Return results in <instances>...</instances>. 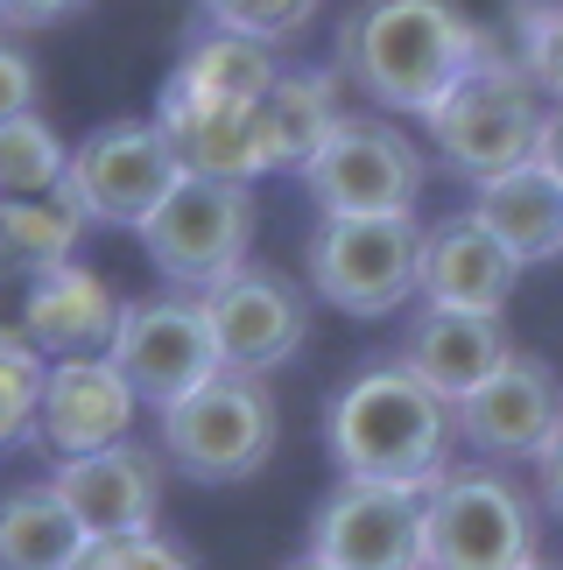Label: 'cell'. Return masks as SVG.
<instances>
[{
    "label": "cell",
    "instance_id": "6da1fadb",
    "mask_svg": "<svg viewBox=\"0 0 563 570\" xmlns=\"http://www.w3.org/2000/svg\"><path fill=\"white\" fill-rule=\"evenodd\" d=\"M493 36L458 0H359L338 29V78L366 92L381 114H429Z\"/></svg>",
    "mask_w": 563,
    "mask_h": 570
},
{
    "label": "cell",
    "instance_id": "7a4b0ae2",
    "mask_svg": "<svg viewBox=\"0 0 563 570\" xmlns=\"http://www.w3.org/2000/svg\"><path fill=\"white\" fill-rule=\"evenodd\" d=\"M451 436L458 415L423 374L402 360H374L332 394L324 409V451H332L338 479H402V487H429L451 465Z\"/></svg>",
    "mask_w": 563,
    "mask_h": 570
},
{
    "label": "cell",
    "instance_id": "3957f363",
    "mask_svg": "<svg viewBox=\"0 0 563 570\" xmlns=\"http://www.w3.org/2000/svg\"><path fill=\"white\" fill-rule=\"evenodd\" d=\"M543 114H550L543 85L522 71L514 50L493 42V50L423 114V135L444 156V169H458L465 184H486V177H501L514 163H535Z\"/></svg>",
    "mask_w": 563,
    "mask_h": 570
},
{
    "label": "cell",
    "instance_id": "277c9868",
    "mask_svg": "<svg viewBox=\"0 0 563 570\" xmlns=\"http://www.w3.org/2000/svg\"><path fill=\"white\" fill-rule=\"evenodd\" d=\"M543 557L535 500L493 465H444L423 493V570H522Z\"/></svg>",
    "mask_w": 563,
    "mask_h": 570
},
{
    "label": "cell",
    "instance_id": "5b68a950",
    "mask_svg": "<svg viewBox=\"0 0 563 570\" xmlns=\"http://www.w3.org/2000/svg\"><path fill=\"white\" fill-rule=\"evenodd\" d=\"M162 423V458L198 487H240L275 458L282 409L268 394V374H233L219 366L205 387H190L184 402L156 409Z\"/></svg>",
    "mask_w": 563,
    "mask_h": 570
},
{
    "label": "cell",
    "instance_id": "8992f818",
    "mask_svg": "<svg viewBox=\"0 0 563 570\" xmlns=\"http://www.w3.org/2000/svg\"><path fill=\"white\" fill-rule=\"evenodd\" d=\"M416 268H423L416 212H381V218L317 212L310 239H303L310 289L345 317H395L402 303H416Z\"/></svg>",
    "mask_w": 563,
    "mask_h": 570
},
{
    "label": "cell",
    "instance_id": "52a82bcc",
    "mask_svg": "<svg viewBox=\"0 0 563 570\" xmlns=\"http://www.w3.org/2000/svg\"><path fill=\"white\" fill-rule=\"evenodd\" d=\"M141 247H148V261H156V275L169 289L205 296L211 282L247 268V254H254V184L184 169L177 190L148 212Z\"/></svg>",
    "mask_w": 563,
    "mask_h": 570
},
{
    "label": "cell",
    "instance_id": "ba28073f",
    "mask_svg": "<svg viewBox=\"0 0 563 570\" xmlns=\"http://www.w3.org/2000/svg\"><path fill=\"white\" fill-rule=\"evenodd\" d=\"M303 197L317 212H345V218H381V212H416L429 163L423 148L381 114H338V127L317 141V156L296 169Z\"/></svg>",
    "mask_w": 563,
    "mask_h": 570
},
{
    "label": "cell",
    "instance_id": "9c48e42d",
    "mask_svg": "<svg viewBox=\"0 0 563 570\" xmlns=\"http://www.w3.org/2000/svg\"><path fill=\"white\" fill-rule=\"evenodd\" d=\"M177 177H184V156H177V141L162 135V120H106L71 148L63 205H71L85 226L141 233L148 212L177 190Z\"/></svg>",
    "mask_w": 563,
    "mask_h": 570
},
{
    "label": "cell",
    "instance_id": "30bf717a",
    "mask_svg": "<svg viewBox=\"0 0 563 570\" xmlns=\"http://www.w3.org/2000/svg\"><path fill=\"white\" fill-rule=\"evenodd\" d=\"M113 366L148 409H169L184 402L190 387H205L219 374V338H211V317H205V296L190 289H169V296H141V303H120V324H113Z\"/></svg>",
    "mask_w": 563,
    "mask_h": 570
},
{
    "label": "cell",
    "instance_id": "8fae6325",
    "mask_svg": "<svg viewBox=\"0 0 563 570\" xmlns=\"http://www.w3.org/2000/svg\"><path fill=\"white\" fill-rule=\"evenodd\" d=\"M423 493L402 479H338L310 514V557L332 570H423Z\"/></svg>",
    "mask_w": 563,
    "mask_h": 570
},
{
    "label": "cell",
    "instance_id": "7c38bea8",
    "mask_svg": "<svg viewBox=\"0 0 563 570\" xmlns=\"http://www.w3.org/2000/svg\"><path fill=\"white\" fill-rule=\"evenodd\" d=\"M205 317H211L219 360L233 374H275V366H289L303 353V338H310V296H303L289 275L261 268V261H247V268H233L226 282H211Z\"/></svg>",
    "mask_w": 563,
    "mask_h": 570
},
{
    "label": "cell",
    "instance_id": "4fadbf2b",
    "mask_svg": "<svg viewBox=\"0 0 563 570\" xmlns=\"http://www.w3.org/2000/svg\"><path fill=\"white\" fill-rule=\"evenodd\" d=\"M458 436L493 465H535L550 451V436L563 430V381L550 374V360L514 353L486 387H472L458 409Z\"/></svg>",
    "mask_w": 563,
    "mask_h": 570
},
{
    "label": "cell",
    "instance_id": "5bb4252c",
    "mask_svg": "<svg viewBox=\"0 0 563 570\" xmlns=\"http://www.w3.org/2000/svg\"><path fill=\"white\" fill-rule=\"evenodd\" d=\"M135 415H141V394L113 366V353H71V360H50V374H42L36 444L50 458H85L120 444L135 430Z\"/></svg>",
    "mask_w": 563,
    "mask_h": 570
},
{
    "label": "cell",
    "instance_id": "9a60e30c",
    "mask_svg": "<svg viewBox=\"0 0 563 570\" xmlns=\"http://www.w3.org/2000/svg\"><path fill=\"white\" fill-rule=\"evenodd\" d=\"M57 493L71 500L78 529L92 542H127V535H156V514H162V458L120 436L106 451H85V458H57Z\"/></svg>",
    "mask_w": 563,
    "mask_h": 570
},
{
    "label": "cell",
    "instance_id": "2e32d148",
    "mask_svg": "<svg viewBox=\"0 0 563 570\" xmlns=\"http://www.w3.org/2000/svg\"><path fill=\"white\" fill-rule=\"evenodd\" d=\"M514 289H522V261H514V247H501L493 226H480V212H451L437 226H423V268H416L423 303L501 317Z\"/></svg>",
    "mask_w": 563,
    "mask_h": 570
},
{
    "label": "cell",
    "instance_id": "e0dca14e",
    "mask_svg": "<svg viewBox=\"0 0 563 570\" xmlns=\"http://www.w3.org/2000/svg\"><path fill=\"white\" fill-rule=\"evenodd\" d=\"M507 360H514V338L501 332V317H480V311H437V303H423L416 324L402 332V366L423 374L451 409L472 387H486Z\"/></svg>",
    "mask_w": 563,
    "mask_h": 570
},
{
    "label": "cell",
    "instance_id": "ac0fdd59",
    "mask_svg": "<svg viewBox=\"0 0 563 570\" xmlns=\"http://www.w3.org/2000/svg\"><path fill=\"white\" fill-rule=\"evenodd\" d=\"M120 324V296L106 289V275H92L85 261H57V268L29 275L21 289V332H29L50 360L71 353H106Z\"/></svg>",
    "mask_w": 563,
    "mask_h": 570
},
{
    "label": "cell",
    "instance_id": "d6986e66",
    "mask_svg": "<svg viewBox=\"0 0 563 570\" xmlns=\"http://www.w3.org/2000/svg\"><path fill=\"white\" fill-rule=\"evenodd\" d=\"M472 212H480V226L501 233V247H514L522 268L563 254V177L543 163H514L501 177L472 184Z\"/></svg>",
    "mask_w": 563,
    "mask_h": 570
},
{
    "label": "cell",
    "instance_id": "ffe728a7",
    "mask_svg": "<svg viewBox=\"0 0 563 570\" xmlns=\"http://www.w3.org/2000/svg\"><path fill=\"white\" fill-rule=\"evenodd\" d=\"M156 120L162 135L177 141L184 169H205V177H268V156H261V106H205V99H177L162 92L156 99Z\"/></svg>",
    "mask_w": 563,
    "mask_h": 570
},
{
    "label": "cell",
    "instance_id": "44dd1931",
    "mask_svg": "<svg viewBox=\"0 0 563 570\" xmlns=\"http://www.w3.org/2000/svg\"><path fill=\"white\" fill-rule=\"evenodd\" d=\"M275 78H282L275 42L233 36V29H205V42H190V50H184V63L169 71L162 92L205 99V106H261Z\"/></svg>",
    "mask_w": 563,
    "mask_h": 570
},
{
    "label": "cell",
    "instance_id": "7402d4cb",
    "mask_svg": "<svg viewBox=\"0 0 563 570\" xmlns=\"http://www.w3.org/2000/svg\"><path fill=\"white\" fill-rule=\"evenodd\" d=\"M338 71H282L261 99V156H268V177L275 169H296L317 156V141L338 127Z\"/></svg>",
    "mask_w": 563,
    "mask_h": 570
},
{
    "label": "cell",
    "instance_id": "603a6c76",
    "mask_svg": "<svg viewBox=\"0 0 563 570\" xmlns=\"http://www.w3.org/2000/svg\"><path fill=\"white\" fill-rule=\"evenodd\" d=\"M85 542L92 535L78 529L71 500L57 493V479L0 493V570H71Z\"/></svg>",
    "mask_w": 563,
    "mask_h": 570
},
{
    "label": "cell",
    "instance_id": "cb8c5ba5",
    "mask_svg": "<svg viewBox=\"0 0 563 570\" xmlns=\"http://www.w3.org/2000/svg\"><path fill=\"white\" fill-rule=\"evenodd\" d=\"M85 218L63 205V190L50 197H0V275H42L57 261H78Z\"/></svg>",
    "mask_w": 563,
    "mask_h": 570
},
{
    "label": "cell",
    "instance_id": "d4e9b609",
    "mask_svg": "<svg viewBox=\"0 0 563 570\" xmlns=\"http://www.w3.org/2000/svg\"><path fill=\"white\" fill-rule=\"evenodd\" d=\"M63 169H71V148L42 114L0 120V197H50L63 190Z\"/></svg>",
    "mask_w": 563,
    "mask_h": 570
},
{
    "label": "cell",
    "instance_id": "484cf974",
    "mask_svg": "<svg viewBox=\"0 0 563 570\" xmlns=\"http://www.w3.org/2000/svg\"><path fill=\"white\" fill-rule=\"evenodd\" d=\"M42 374H50V353L21 332H0V451L29 444L36 436V409H42Z\"/></svg>",
    "mask_w": 563,
    "mask_h": 570
},
{
    "label": "cell",
    "instance_id": "4316f807",
    "mask_svg": "<svg viewBox=\"0 0 563 570\" xmlns=\"http://www.w3.org/2000/svg\"><path fill=\"white\" fill-rule=\"evenodd\" d=\"M514 57L543 99L563 106V0H514Z\"/></svg>",
    "mask_w": 563,
    "mask_h": 570
},
{
    "label": "cell",
    "instance_id": "83f0119b",
    "mask_svg": "<svg viewBox=\"0 0 563 570\" xmlns=\"http://www.w3.org/2000/svg\"><path fill=\"white\" fill-rule=\"evenodd\" d=\"M324 0H198V14L211 29H233V36H254V42H289L317 21Z\"/></svg>",
    "mask_w": 563,
    "mask_h": 570
},
{
    "label": "cell",
    "instance_id": "f1b7e54d",
    "mask_svg": "<svg viewBox=\"0 0 563 570\" xmlns=\"http://www.w3.org/2000/svg\"><path fill=\"white\" fill-rule=\"evenodd\" d=\"M36 92H42V78H36L29 50H14V42L0 36V120H14V114H36Z\"/></svg>",
    "mask_w": 563,
    "mask_h": 570
},
{
    "label": "cell",
    "instance_id": "f546056e",
    "mask_svg": "<svg viewBox=\"0 0 563 570\" xmlns=\"http://www.w3.org/2000/svg\"><path fill=\"white\" fill-rule=\"evenodd\" d=\"M106 570H190V557L162 535H127V542H106Z\"/></svg>",
    "mask_w": 563,
    "mask_h": 570
},
{
    "label": "cell",
    "instance_id": "4dcf8cb0",
    "mask_svg": "<svg viewBox=\"0 0 563 570\" xmlns=\"http://www.w3.org/2000/svg\"><path fill=\"white\" fill-rule=\"evenodd\" d=\"M78 8H92V0H8V29H57Z\"/></svg>",
    "mask_w": 563,
    "mask_h": 570
},
{
    "label": "cell",
    "instance_id": "1f68e13d",
    "mask_svg": "<svg viewBox=\"0 0 563 570\" xmlns=\"http://www.w3.org/2000/svg\"><path fill=\"white\" fill-rule=\"evenodd\" d=\"M535 487H543V508L563 521V430L550 436V451L535 458Z\"/></svg>",
    "mask_w": 563,
    "mask_h": 570
},
{
    "label": "cell",
    "instance_id": "d6a6232c",
    "mask_svg": "<svg viewBox=\"0 0 563 570\" xmlns=\"http://www.w3.org/2000/svg\"><path fill=\"white\" fill-rule=\"evenodd\" d=\"M535 163L563 177V106H550V114H543V141H535Z\"/></svg>",
    "mask_w": 563,
    "mask_h": 570
},
{
    "label": "cell",
    "instance_id": "836d02e7",
    "mask_svg": "<svg viewBox=\"0 0 563 570\" xmlns=\"http://www.w3.org/2000/svg\"><path fill=\"white\" fill-rule=\"evenodd\" d=\"M289 570H332V563H324V557H310V550H303V557H296Z\"/></svg>",
    "mask_w": 563,
    "mask_h": 570
},
{
    "label": "cell",
    "instance_id": "e575fe53",
    "mask_svg": "<svg viewBox=\"0 0 563 570\" xmlns=\"http://www.w3.org/2000/svg\"><path fill=\"white\" fill-rule=\"evenodd\" d=\"M522 570H563V563H550V557H535V563H522Z\"/></svg>",
    "mask_w": 563,
    "mask_h": 570
},
{
    "label": "cell",
    "instance_id": "d590c367",
    "mask_svg": "<svg viewBox=\"0 0 563 570\" xmlns=\"http://www.w3.org/2000/svg\"><path fill=\"white\" fill-rule=\"evenodd\" d=\"M0 29H8V0H0Z\"/></svg>",
    "mask_w": 563,
    "mask_h": 570
}]
</instances>
